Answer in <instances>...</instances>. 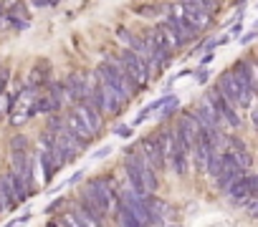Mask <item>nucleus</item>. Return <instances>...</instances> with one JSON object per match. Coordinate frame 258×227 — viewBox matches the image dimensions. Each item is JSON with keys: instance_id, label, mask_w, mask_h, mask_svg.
Here are the masks:
<instances>
[{"instance_id": "obj_1", "label": "nucleus", "mask_w": 258, "mask_h": 227, "mask_svg": "<svg viewBox=\"0 0 258 227\" xmlns=\"http://www.w3.org/2000/svg\"><path fill=\"white\" fill-rule=\"evenodd\" d=\"M81 197H84L91 207H96V209L101 212V217H109V214L116 212V207H119V199L109 192L104 177H94V179H89L86 187H84V192H81Z\"/></svg>"}, {"instance_id": "obj_2", "label": "nucleus", "mask_w": 258, "mask_h": 227, "mask_svg": "<svg viewBox=\"0 0 258 227\" xmlns=\"http://www.w3.org/2000/svg\"><path fill=\"white\" fill-rule=\"evenodd\" d=\"M145 169H147V162L137 149H126L124 154V174L129 179V187H132L140 197H147V187H145Z\"/></svg>"}, {"instance_id": "obj_3", "label": "nucleus", "mask_w": 258, "mask_h": 227, "mask_svg": "<svg viewBox=\"0 0 258 227\" xmlns=\"http://www.w3.org/2000/svg\"><path fill=\"white\" fill-rule=\"evenodd\" d=\"M218 88H220V93L240 111V108H250V101H253V96H248V93H243V88L238 86V81H235V73H233V68H228V71H223L220 73V81L215 83Z\"/></svg>"}, {"instance_id": "obj_4", "label": "nucleus", "mask_w": 258, "mask_h": 227, "mask_svg": "<svg viewBox=\"0 0 258 227\" xmlns=\"http://www.w3.org/2000/svg\"><path fill=\"white\" fill-rule=\"evenodd\" d=\"M167 11L170 13H165V23L175 31V36L180 38V43L185 46V43H190V41H195L200 33L195 31V26L185 18V13H182V6H167Z\"/></svg>"}, {"instance_id": "obj_5", "label": "nucleus", "mask_w": 258, "mask_h": 227, "mask_svg": "<svg viewBox=\"0 0 258 227\" xmlns=\"http://www.w3.org/2000/svg\"><path fill=\"white\" fill-rule=\"evenodd\" d=\"M36 101H38V93L36 88H23L16 93V101H13V117H11V124L21 127L26 124L33 113H36Z\"/></svg>"}, {"instance_id": "obj_6", "label": "nucleus", "mask_w": 258, "mask_h": 227, "mask_svg": "<svg viewBox=\"0 0 258 227\" xmlns=\"http://www.w3.org/2000/svg\"><path fill=\"white\" fill-rule=\"evenodd\" d=\"M119 58H121V66H124L126 76L137 83V88H145L147 81H150V76H152L150 68H147V63L137 53H132V51H119Z\"/></svg>"}, {"instance_id": "obj_7", "label": "nucleus", "mask_w": 258, "mask_h": 227, "mask_svg": "<svg viewBox=\"0 0 258 227\" xmlns=\"http://www.w3.org/2000/svg\"><path fill=\"white\" fill-rule=\"evenodd\" d=\"M208 96H210V101L215 103V108H218V113H220V122H225L230 129H238L240 127V117H238V108L220 93V88L218 86H213V88H208Z\"/></svg>"}, {"instance_id": "obj_8", "label": "nucleus", "mask_w": 258, "mask_h": 227, "mask_svg": "<svg viewBox=\"0 0 258 227\" xmlns=\"http://www.w3.org/2000/svg\"><path fill=\"white\" fill-rule=\"evenodd\" d=\"M140 152L145 157V162L160 174L165 169V157H162V149H160V134H147L140 139Z\"/></svg>"}, {"instance_id": "obj_9", "label": "nucleus", "mask_w": 258, "mask_h": 227, "mask_svg": "<svg viewBox=\"0 0 258 227\" xmlns=\"http://www.w3.org/2000/svg\"><path fill=\"white\" fill-rule=\"evenodd\" d=\"M248 172L238 164V159L230 154V152H223V169H220V177H218V187L228 194V189L240 179V177H245Z\"/></svg>"}, {"instance_id": "obj_10", "label": "nucleus", "mask_w": 258, "mask_h": 227, "mask_svg": "<svg viewBox=\"0 0 258 227\" xmlns=\"http://www.w3.org/2000/svg\"><path fill=\"white\" fill-rule=\"evenodd\" d=\"M74 113H79V119L89 127V132H91L94 137L104 129V117H101V111L94 108L89 101H79V103L74 106Z\"/></svg>"}, {"instance_id": "obj_11", "label": "nucleus", "mask_w": 258, "mask_h": 227, "mask_svg": "<svg viewBox=\"0 0 258 227\" xmlns=\"http://www.w3.org/2000/svg\"><path fill=\"white\" fill-rule=\"evenodd\" d=\"M63 86H66V96H69V101H71L74 106H76L79 101H86V96H89L86 73H79V71L69 73V76L63 78Z\"/></svg>"}, {"instance_id": "obj_12", "label": "nucleus", "mask_w": 258, "mask_h": 227, "mask_svg": "<svg viewBox=\"0 0 258 227\" xmlns=\"http://www.w3.org/2000/svg\"><path fill=\"white\" fill-rule=\"evenodd\" d=\"M182 6V13H185V18L195 26V31L200 33V31H205L208 26H210V21H213V16L203 8V3H180Z\"/></svg>"}, {"instance_id": "obj_13", "label": "nucleus", "mask_w": 258, "mask_h": 227, "mask_svg": "<svg viewBox=\"0 0 258 227\" xmlns=\"http://www.w3.org/2000/svg\"><path fill=\"white\" fill-rule=\"evenodd\" d=\"M63 122H66V129H69V132H71L81 144H86V147H89V142L94 139V134H91V132H89V127L79 119V113H74V108H71L69 113H63Z\"/></svg>"}, {"instance_id": "obj_14", "label": "nucleus", "mask_w": 258, "mask_h": 227, "mask_svg": "<svg viewBox=\"0 0 258 227\" xmlns=\"http://www.w3.org/2000/svg\"><path fill=\"white\" fill-rule=\"evenodd\" d=\"M48 63L46 61H41V63H36L33 66V71H31V76H28V88H38V86H48L51 81H48Z\"/></svg>"}, {"instance_id": "obj_15", "label": "nucleus", "mask_w": 258, "mask_h": 227, "mask_svg": "<svg viewBox=\"0 0 258 227\" xmlns=\"http://www.w3.org/2000/svg\"><path fill=\"white\" fill-rule=\"evenodd\" d=\"M228 197L235 202V204H243L245 199H250V187H248V174L245 177H240L230 189H228Z\"/></svg>"}, {"instance_id": "obj_16", "label": "nucleus", "mask_w": 258, "mask_h": 227, "mask_svg": "<svg viewBox=\"0 0 258 227\" xmlns=\"http://www.w3.org/2000/svg\"><path fill=\"white\" fill-rule=\"evenodd\" d=\"M61 106L53 101V96L46 91V93H38V101H36V113H46V117H53V113H58Z\"/></svg>"}, {"instance_id": "obj_17", "label": "nucleus", "mask_w": 258, "mask_h": 227, "mask_svg": "<svg viewBox=\"0 0 258 227\" xmlns=\"http://www.w3.org/2000/svg\"><path fill=\"white\" fill-rule=\"evenodd\" d=\"M155 28L160 31V36H162V41H165V46H167V48H170L172 53H175V51H180V46H182V43H180V38L175 36V31H172V28H170V26H167L165 21H162V23H157Z\"/></svg>"}, {"instance_id": "obj_18", "label": "nucleus", "mask_w": 258, "mask_h": 227, "mask_svg": "<svg viewBox=\"0 0 258 227\" xmlns=\"http://www.w3.org/2000/svg\"><path fill=\"white\" fill-rule=\"evenodd\" d=\"M116 219H119V227H145V224L132 214V209L124 207V204H119V207H116Z\"/></svg>"}, {"instance_id": "obj_19", "label": "nucleus", "mask_w": 258, "mask_h": 227, "mask_svg": "<svg viewBox=\"0 0 258 227\" xmlns=\"http://www.w3.org/2000/svg\"><path fill=\"white\" fill-rule=\"evenodd\" d=\"M145 202H147V212H150V217H152V224L162 217V212H165V202L160 199V197H155V194H147L145 197Z\"/></svg>"}, {"instance_id": "obj_20", "label": "nucleus", "mask_w": 258, "mask_h": 227, "mask_svg": "<svg viewBox=\"0 0 258 227\" xmlns=\"http://www.w3.org/2000/svg\"><path fill=\"white\" fill-rule=\"evenodd\" d=\"M220 169H223V154L220 152H210V159H208V174L213 177V179H218L220 177Z\"/></svg>"}, {"instance_id": "obj_21", "label": "nucleus", "mask_w": 258, "mask_h": 227, "mask_svg": "<svg viewBox=\"0 0 258 227\" xmlns=\"http://www.w3.org/2000/svg\"><path fill=\"white\" fill-rule=\"evenodd\" d=\"M114 38L124 46V51H129V48H132V41H135V33H129L124 26H119V28L114 31Z\"/></svg>"}, {"instance_id": "obj_22", "label": "nucleus", "mask_w": 258, "mask_h": 227, "mask_svg": "<svg viewBox=\"0 0 258 227\" xmlns=\"http://www.w3.org/2000/svg\"><path fill=\"white\" fill-rule=\"evenodd\" d=\"M74 214H76V219L81 222V227H101V219H96V217H91V214H86L84 209H74Z\"/></svg>"}, {"instance_id": "obj_23", "label": "nucleus", "mask_w": 258, "mask_h": 227, "mask_svg": "<svg viewBox=\"0 0 258 227\" xmlns=\"http://www.w3.org/2000/svg\"><path fill=\"white\" fill-rule=\"evenodd\" d=\"M243 209L248 212V217L258 219V197H250V199H245V202H243Z\"/></svg>"}, {"instance_id": "obj_24", "label": "nucleus", "mask_w": 258, "mask_h": 227, "mask_svg": "<svg viewBox=\"0 0 258 227\" xmlns=\"http://www.w3.org/2000/svg\"><path fill=\"white\" fill-rule=\"evenodd\" d=\"M233 157L238 159V164H240V167H243L245 172H248V169L253 167V157H250V152H248V149H245V152H240V154H233Z\"/></svg>"}, {"instance_id": "obj_25", "label": "nucleus", "mask_w": 258, "mask_h": 227, "mask_svg": "<svg viewBox=\"0 0 258 227\" xmlns=\"http://www.w3.org/2000/svg\"><path fill=\"white\" fill-rule=\"evenodd\" d=\"M137 11H140L137 16H145V18H150V16H160V6H140Z\"/></svg>"}, {"instance_id": "obj_26", "label": "nucleus", "mask_w": 258, "mask_h": 227, "mask_svg": "<svg viewBox=\"0 0 258 227\" xmlns=\"http://www.w3.org/2000/svg\"><path fill=\"white\" fill-rule=\"evenodd\" d=\"M61 219L66 222V227H81V222L76 219V214H74V209H71V212H63V214H61Z\"/></svg>"}, {"instance_id": "obj_27", "label": "nucleus", "mask_w": 258, "mask_h": 227, "mask_svg": "<svg viewBox=\"0 0 258 227\" xmlns=\"http://www.w3.org/2000/svg\"><path fill=\"white\" fill-rule=\"evenodd\" d=\"M8 78H11V71L8 68H0V96L6 93V86H8Z\"/></svg>"}, {"instance_id": "obj_28", "label": "nucleus", "mask_w": 258, "mask_h": 227, "mask_svg": "<svg viewBox=\"0 0 258 227\" xmlns=\"http://www.w3.org/2000/svg\"><path fill=\"white\" fill-rule=\"evenodd\" d=\"M248 187H250V197H258V174H248Z\"/></svg>"}, {"instance_id": "obj_29", "label": "nucleus", "mask_w": 258, "mask_h": 227, "mask_svg": "<svg viewBox=\"0 0 258 227\" xmlns=\"http://www.w3.org/2000/svg\"><path fill=\"white\" fill-rule=\"evenodd\" d=\"M177 108H180V103H177V98H175V101H172L170 106H165V113H162V119H170V117H172V113H175Z\"/></svg>"}, {"instance_id": "obj_30", "label": "nucleus", "mask_w": 258, "mask_h": 227, "mask_svg": "<svg viewBox=\"0 0 258 227\" xmlns=\"http://www.w3.org/2000/svg\"><path fill=\"white\" fill-rule=\"evenodd\" d=\"M114 134H116V137H121V139H129V137H132V127H116V129H114Z\"/></svg>"}, {"instance_id": "obj_31", "label": "nucleus", "mask_w": 258, "mask_h": 227, "mask_svg": "<svg viewBox=\"0 0 258 227\" xmlns=\"http://www.w3.org/2000/svg\"><path fill=\"white\" fill-rule=\"evenodd\" d=\"M255 38H258V31L253 28V31H248L245 36H240V43H243V46H248V43H250V41H255Z\"/></svg>"}, {"instance_id": "obj_32", "label": "nucleus", "mask_w": 258, "mask_h": 227, "mask_svg": "<svg viewBox=\"0 0 258 227\" xmlns=\"http://www.w3.org/2000/svg\"><path fill=\"white\" fill-rule=\"evenodd\" d=\"M192 76H195V81H198V83H205V81H208V68H198Z\"/></svg>"}, {"instance_id": "obj_33", "label": "nucleus", "mask_w": 258, "mask_h": 227, "mask_svg": "<svg viewBox=\"0 0 258 227\" xmlns=\"http://www.w3.org/2000/svg\"><path fill=\"white\" fill-rule=\"evenodd\" d=\"M61 204H63V197H58V199H56V202H51V204H48V207H46V212H48V214H51V212H56V209H58V207H61Z\"/></svg>"}, {"instance_id": "obj_34", "label": "nucleus", "mask_w": 258, "mask_h": 227, "mask_svg": "<svg viewBox=\"0 0 258 227\" xmlns=\"http://www.w3.org/2000/svg\"><path fill=\"white\" fill-rule=\"evenodd\" d=\"M240 33H243V26H240V23H235V26H233V31H230V38H240Z\"/></svg>"}, {"instance_id": "obj_35", "label": "nucleus", "mask_w": 258, "mask_h": 227, "mask_svg": "<svg viewBox=\"0 0 258 227\" xmlns=\"http://www.w3.org/2000/svg\"><path fill=\"white\" fill-rule=\"evenodd\" d=\"M109 154H111V147H104V149H99L94 157H96V159H104V157H109Z\"/></svg>"}, {"instance_id": "obj_36", "label": "nucleus", "mask_w": 258, "mask_h": 227, "mask_svg": "<svg viewBox=\"0 0 258 227\" xmlns=\"http://www.w3.org/2000/svg\"><path fill=\"white\" fill-rule=\"evenodd\" d=\"M250 122H253V127L258 129V106H253V108H250Z\"/></svg>"}, {"instance_id": "obj_37", "label": "nucleus", "mask_w": 258, "mask_h": 227, "mask_svg": "<svg viewBox=\"0 0 258 227\" xmlns=\"http://www.w3.org/2000/svg\"><path fill=\"white\" fill-rule=\"evenodd\" d=\"M3 18H6V6L0 3V23H3Z\"/></svg>"}, {"instance_id": "obj_38", "label": "nucleus", "mask_w": 258, "mask_h": 227, "mask_svg": "<svg viewBox=\"0 0 258 227\" xmlns=\"http://www.w3.org/2000/svg\"><path fill=\"white\" fill-rule=\"evenodd\" d=\"M253 28H255V31H258V21H255V26H253Z\"/></svg>"}, {"instance_id": "obj_39", "label": "nucleus", "mask_w": 258, "mask_h": 227, "mask_svg": "<svg viewBox=\"0 0 258 227\" xmlns=\"http://www.w3.org/2000/svg\"><path fill=\"white\" fill-rule=\"evenodd\" d=\"M150 227H157V222H155V224H150Z\"/></svg>"}]
</instances>
